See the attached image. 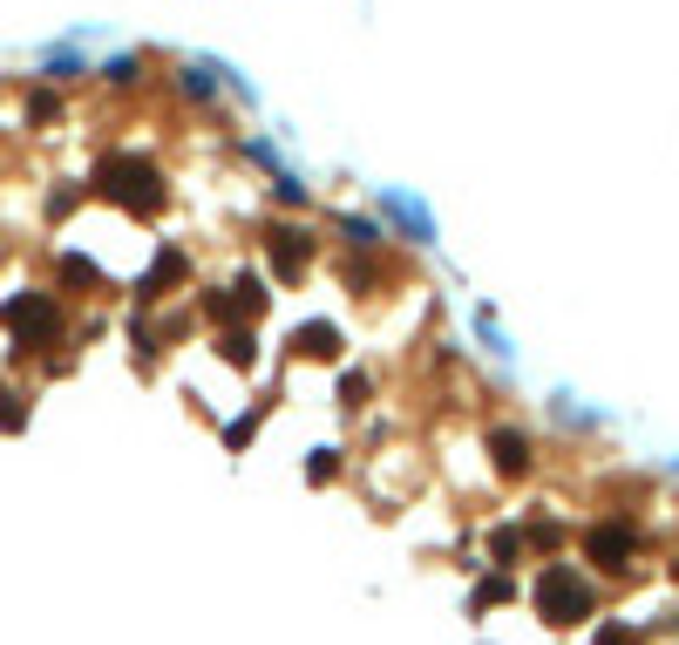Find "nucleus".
<instances>
[{
    "label": "nucleus",
    "instance_id": "1",
    "mask_svg": "<svg viewBox=\"0 0 679 645\" xmlns=\"http://www.w3.org/2000/svg\"><path fill=\"white\" fill-rule=\"evenodd\" d=\"M96 197H109V205H123L136 218H156V211H164V171H156L150 156L116 150V156L96 164Z\"/></svg>",
    "mask_w": 679,
    "mask_h": 645
},
{
    "label": "nucleus",
    "instance_id": "2",
    "mask_svg": "<svg viewBox=\"0 0 679 645\" xmlns=\"http://www.w3.org/2000/svg\"><path fill=\"white\" fill-rule=\"evenodd\" d=\"M591 604H598V591H591V578L571 571V564H557V571L537 578V619L557 625V632H571L578 619H591Z\"/></svg>",
    "mask_w": 679,
    "mask_h": 645
},
{
    "label": "nucleus",
    "instance_id": "3",
    "mask_svg": "<svg viewBox=\"0 0 679 645\" xmlns=\"http://www.w3.org/2000/svg\"><path fill=\"white\" fill-rule=\"evenodd\" d=\"M0 327L14 334V347H55V340L68 334V319H62V299H48V293H21V299L0 306Z\"/></svg>",
    "mask_w": 679,
    "mask_h": 645
},
{
    "label": "nucleus",
    "instance_id": "4",
    "mask_svg": "<svg viewBox=\"0 0 679 645\" xmlns=\"http://www.w3.org/2000/svg\"><path fill=\"white\" fill-rule=\"evenodd\" d=\"M632 550H638V537L625 531V523H598V531L584 537V557L598 564V571H632Z\"/></svg>",
    "mask_w": 679,
    "mask_h": 645
},
{
    "label": "nucleus",
    "instance_id": "5",
    "mask_svg": "<svg viewBox=\"0 0 679 645\" xmlns=\"http://www.w3.org/2000/svg\"><path fill=\"white\" fill-rule=\"evenodd\" d=\"M265 252H272V265L286 272V278H299V272L313 265V231H299V225H265Z\"/></svg>",
    "mask_w": 679,
    "mask_h": 645
},
{
    "label": "nucleus",
    "instance_id": "6",
    "mask_svg": "<svg viewBox=\"0 0 679 645\" xmlns=\"http://www.w3.org/2000/svg\"><path fill=\"white\" fill-rule=\"evenodd\" d=\"M490 456H496V469L516 482L530 469V441H524V428H490Z\"/></svg>",
    "mask_w": 679,
    "mask_h": 645
},
{
    "label": "nucleus",
    "instance_id": "7",
    "mask_svg": "<svg viewBox=\"0 0 679 645\" xmlns=\"http://www.w3.org/2000/svg\"><path fill=\"white\" fill-rule=\"evenodd\" d=\"M299 353H313V360H333L340 353V334L333 327H299V340H293Z\"/></svg>",
    "mask_w": 679,
    "mask_h": 645
},
{
    "label": "nucleus",
    "instance_id": "8",
    "mask_svg": "<svg viewBox=\"0 0 679 645\" xmlns=\"http://www.w3.org/2000/svg\"><path fill=\"white\" fill-rule=\"evenodd\" d=\"M177 278H184V252H164V259H156V272L143 278V299L164 293V286H177Z\"/></svg>",
    "mask_w": 679,
    "mask_h": 645
},
{
    "label": "nucleus",
    "instance_id": "9",
    "mask_svg": "<svg viewBox=\"0 0 679 645\" xmlns=\"http://www.w3.org/2000/svg\"><path fill=\"white\" fill-rule=\"evenodd\" d=\"M218 347H224V360H231V368H252V360H259V340H252V334H224Z\"/></svg>",
    "mask_w": 679,
    "mask_h": 645
},
{
    "label": "nucleus",
    "instance_id": "10",
    "mask_svg": "<svg viewBox=\"0 0 679 645\" xmlns=\"http://www.w3.org/2000/svg\"><path fill=\"white\" fill-rule=\"evenodd\" d=\"M28 422V408H21V394H8V387H0V435H14Z\"/></svg>",
    "mask_w": 679,
    "mask_h": 645
}]
</instances>
